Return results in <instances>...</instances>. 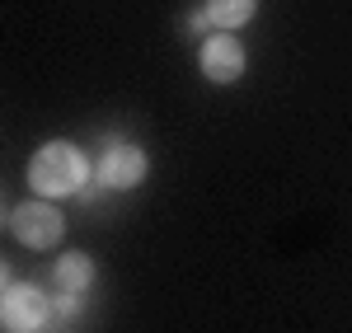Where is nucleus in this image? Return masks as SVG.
<instances>
[{
    "label": "nucleus",
    "mask_w": 352,
    "mask_h": 333,
    "mask_svg": "<svg viewBox=\"0 0 352 333\" xmlns=\"http://www.w3.org/2000/svg\"><path fill=\"white\" fill-rule=\"evenodd\" d=\"M89 160L80 155V146H71V141H47V146H38V155L28 160V188L38 197H71V193H85V183H89Z\"/></svg>",
    "instance_id": "obj_1"
},
{
    "label": "nucleus",
    "mask_w": 352,
    "mask_h": 333,
    "mask_svg": "<svg viewBox=\"0 0 352 333\" xmlns=\"http://www.w3.org/2000/svg\"><path fill=\"white\" fill-rule=\"evenodd\" d=\"M10 230H14V240L24 244V249H52L61 244V235H66V216L56 211L47 197H33V202H19L14 211H10Z\"/></svg>",
    "instance_id": "obj_2"
},
{
    "label": "nucleus",
    "mask_w": 352,
    "mask_h": 333,
    "mask_svg": "<svg viewBox=\"0 0 352 333\" xmlns=\"http://www.w3.org/2000/svg\"><path fill=\"white\" fill-rule=\"evenodd\" d=\"M52 319V296L28 286V282H14L0 291V324L10 333H43V324Z\"/></svg>",
    "instance_id": "obj_3"
},
{
    "label": "nucleus",
    "mask_w": 352,
    "mask_h": 333,
    "mask_svg": "<svg viewBox=\"0 0 352 333\" xmlns=\"http://www.w3.org/2000/svg\"><path fill=\"white\" fill-rule=\"evenodd\" d=\"M146 169H151V160H146L141 146H132V141H113V146H104V155H99V165H94V179H99L104 188L132 193V188L146 183Z\"/></svg>",
    "instance_id": "obj_4"
},
{
    "label": "nucleus",
    "mask_w": 352,
    "mask_h": 333,
    "mask_svg": "<svg viewBox=\"0 0 352 333\" xmlns=\"http://www.w3.org/2000/svg\"><path fill=\"white\" fill-rule=\"evenodd\" d=\"M197 66H202V76L212 84H235L244 76V43L235 33L212 28V33L202 38V47H197Z\"/></svg>",
    "instance_id": "obj_5"
},
{
    "label": "nucleus",
    "mask_w": 352,
    "mask_h": 333,
    "mask_svg": "<svg viewBox=\"0 0 352 333\" xmlns=\"http://www.w3.org/2000/svg\"><path fill=\"white\" fill-rule=\"evenodd\" d=\"M52 277H56V286L61 291H76V296H85L89 286H94V258L89 253H61L56 258V268H52Z\"/></svg>",
    "instance_id": "obj_6"
},
{
    "label": "nucleus",
    "mask_w": 352,
    "mask_h": 333,
    "mask_svg": "<svg viewBox=\"0 0 352 333\" xmlns=\"http://www.w3.org/2000/svg\"><path fill=\"white\" fill-rule=\"evenodd\" d=\"M254 10H258V0H207L202 5V14H207V24L221 28V33H235L254 19Z\"/></svg>",
    "instance_id": "obj_7"
},
{
    "label": "nucleus",
    "mask_w": 352,
    "mask_h": 333,
    "mask_svg": "<svg viewBox=\"0 0 352 333\" xmlns=\"http://www.w3.org/2000/svg\"><path fill=\"white\" fill-rule=\"evenodd\" d=\"M80 310H85V296H76V291H61L52 301V314H61V319H76Z\"/></svg>",
    "instance_id": "obj_8"
},
{
    "label": "nucleus",
    "mask_w": 352,
    "mask_h": 333,
    "mask_svg": "<svg viewBox=\"0 0 352 333\" xmlns=\"http://www.w3.org/2000/svg\"><path fill=\"white\" fill-rule=\"evenodd\" d=\"M188 28H192V33H207L212 24H207V14H202V10H192V14H188Z\"/></svg>",
    "instance_id": "obj_9"
},
{
    "label": "nucleus",
    "mask_w": 352,
    "mask_h": 333,
    "mask_svg": "<svg viewBox=\"0 0 352 333\" xmlns=\"http://www.w3.org/2000/svg\"><path fill=\"white\" fill-rule=\"evenodd\" d=\"M5 286H10V263L0 258V291H5Z\"/></svg>",
    "instance_id": "obj_10"
},
{
    "label": "nucleus",
    "mask_w": 352,
    "mask_h": 333,
    "mask_svg": "<svg viewBox=\"0 0 352 333\" xmlns=\"http://www.w3.org/2000/svg\"><path fill=\"white\" fill-rule=\"evenodd\" d=\"M0 225H10V216H5V202H0Z\"/></svg>",
    "instance_id": "obj_11"
}]
</instances>
